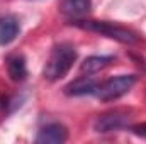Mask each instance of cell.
<instances>
[{"mask_svg":"<svg viewBox=\"0 0 146 144\" xmlns=\"http://www.w3.org/2000/svg\"><path fill=\"white\" fill-rule=\"evenodd\" d=\"M76 59V51L72 44H58L54 46V49L51 51V56L44 66V78L49 80V81H56V80H61L66 73L70 71V68L73 66Z\"/></svg>","mask_w":146,"mask_h":144,"instance_id":"cell-1","label":"cell"},{"mask_svg":"<svg viewBox=\"0 0 146 144\" xmlns=\"http://www.w3.org/2000/svg\"><path fill=\"white\" fill-rule=\"evenodd\" d=\"M75 26L82 27V29H87V31H94V32H99L102 36H107L110 39H115L119 42H124V44H134L138 42V36L129 31V29H124V27H119L112 22H100V20H75L73 22Z\"/></svg>","mask_w":146,"mask_h":144,"instance_id":"cell-2","label":"cell"},{"mask_svg":"<svg viewBox=\"0 0 146 144\" xmlns=\"http://www.w3.org/2000/svg\"><path fill=\"white\" fill-rule=\"evenodd\" d=\"M134 83H136L134 75H119V76L109 78L102 85H99L95 95L102 102H112V100H117L122 95H126L134 87Z\"/></svg>","mask_w":146,"mask_h":144,"instance_id":"cell-3","label":"cell"},{"mask_svg":"<svg viewBox=\"0 0 146 144\" xmlns=\"http://www.w3.org/2000/svg\"><path fill=\"white\" fill-rule=\"evenodd\" d=\"M127 124H129V114L127 112L110 110L107 114H102L97 117V120L94 122V131L99 134H106V132L119 131V129L126 127Z\"/></svg>","mask_w":146,"mask_h":144,"instance_id":"cell-4","label":"cell"},{"mask_svg":"<svg viewBox=\"0 0 146 144\" xmlns=\"http://www.w3.org/2000/svg\"><path fill=\"white\" fill-rule=\"evenodd\" d=\"M68 139V131L63 124H49L39 131L36 143L39 144H61Z\"/></svg>","mask_w":146,"mask_h":144,"instance_id":"cell-5","label":"cell"},{"mask_svg":"<svg viewBox=\"0 0 146 144\" xmlns=\"http://www.w3.org/2000/svg\"><path fill=\"white\" fill-rule=\"evenodd\" d=\"M99 88V83L97 80H94L92 76H82L78 80L72 81L65 92L66 95H73V97H80V95H90V93H95Z\"/></svg>","mask_w":146,"mask_h":144,"instance_id":"cell-6","label":"cell"},{"mask_svg":"<svg viewBox=\"0 0 146 144\" xmlns=\"http://www.w3.org/2000/svg\"><path fill=\"white\" fill-rule=\"evenodd\" d=\"M21 31L19 20L14 15H3L0 17V46L10 44Z\"/></svg>","mask_w":146,"mask_h":144,"instance_id":"cell-7","label":"cell"},{"mask_svg":"<svg viewBox=\"0 0 146 144\" xmlns=\"http://www.w3.org/2000/svg\"><path fill=\"white\" fill-rule=\"evenodd\" d=\"M90 7H92V2L90 0H63L61 10L66 15L80 17V15H85L90 10Z\"/></svg>","mask_w":146,"mask_h":144,"instance_id":"cell-8","label":"cell"},{"mask_svg":"<svg viewBox=\"0 0 146 144\" xmlns=\"http://www.w3.org/2000/svg\"><path fill=\"white\" fill-rule=\"evenodd\" d=\"M110 61H112L110 56H90L80 65V71L87 73V75H94V73L100 71L102 68H106Z\"/></svg>","mask_w":146,"mask_h":144,"instance_id":"cell-9","label":"cell"},{"mask_svg":"<svg viewBox=\"0 0 146 144\" xmlns=\"http://www.w3.org/2000/svg\"><path fill=\"white\" fill-rule=\"evenodd\" d=\"M9 75L14 81H21L26 78L27 68H26V59L22 56H14L9 59Z\"/></svg>","mask_w":146,"mask_h":144,"instance_id":"cell-10","label":"cell"},{"mask_svg":"<svg viewBox=\"0 0 146 144\" xmlns=\"http://www.w3.org/2000/svg\"><path fill=\"white\" fill-rule=\"evenodd\" d=\"M133 132H134V134H138V136L146 137V122H145V124H139V126H134V127H133Z\"/></svg>","mask_w":146,"mask_h":144,"instance_id":"cell-11","label":"cell"}]
</instances>
